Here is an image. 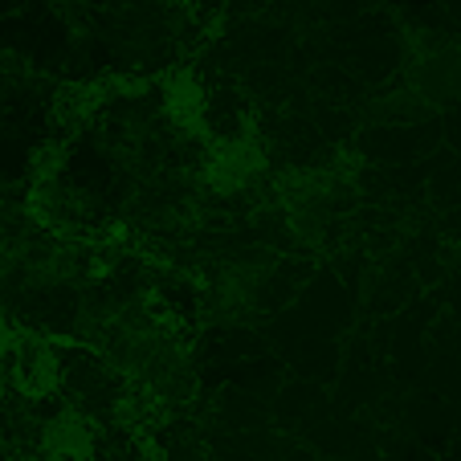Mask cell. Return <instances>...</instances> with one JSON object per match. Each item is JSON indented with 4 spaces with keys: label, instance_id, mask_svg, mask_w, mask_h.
Wrapping results in <instances>:
<instances>
[{
    "label": "cell",
    "instance_id": "obj_1",
    "mask_svg": "<svg viewBox=\"0 0 461 461\" xmlns=\"http://www.w3.org/2000/svg\"><path fill=\"white\" fill-rule=\"evenodd\" d=\"M253 172H258V156H253L245 143H225V148L209 159V180H212V188H221V192L241 188Z\"/></svg>",
    "mask_w": 461,
    "mask_h": 461
},
{
    "label": "cell",
    "instance_id": "obj_2",
    "mask_svg": "<svg viewBox=\"0 0 461 461\" xmlns=\"http://www.w3.org/2000/svg\"><path fill=\"white\" fill-rule=\"evenodd\" d=\"M5 351H9V331H5V314H0V359H5Z\"/></svg>",
    "mask_w": 461,
    "mask_h": 461
}]
</instances>
